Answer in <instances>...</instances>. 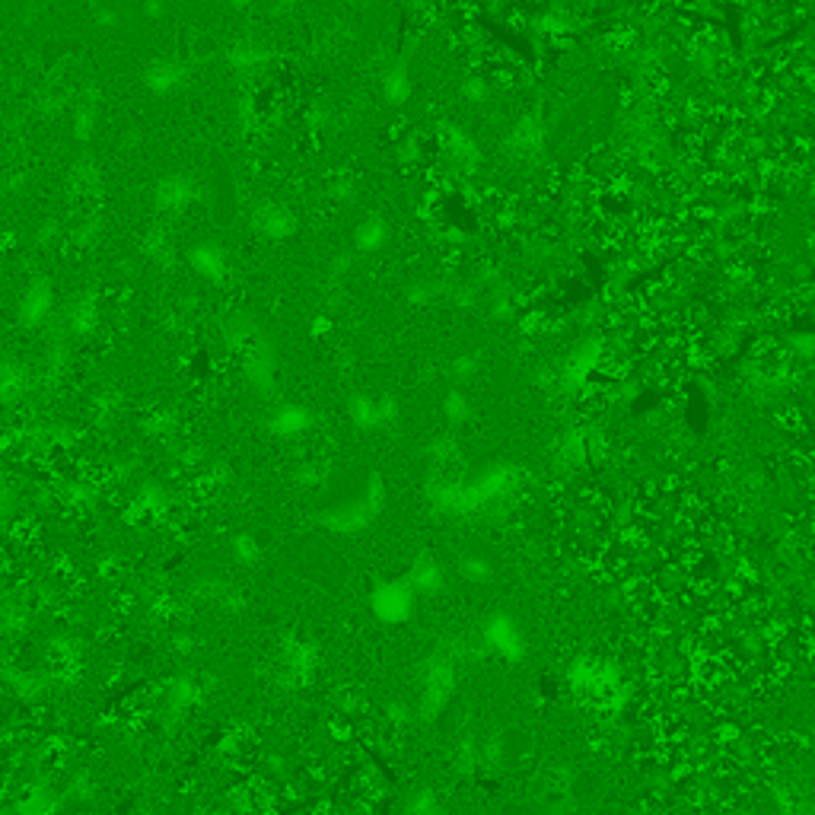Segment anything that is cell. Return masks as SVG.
<instances>
[{"label": "cell", "mask_w": 815, "mask_h": 815, "mask_svg": "<svg viewBox=\"0 0 815 815\" xmlns=\"http://www.w3.org/2000/svg\"><path fill=\"white\" fill-rule=\"evenodd\" d=\"M418 599L421 596L414 593V586L408 583V577L386 580L370 593V609L383 624H405L414 615V605H418Z\"/></svg>", "instance_id": "2"}, {"label": "cell", "mask_w": 815, "mask_h": 815, "mask_svg": "<svg viewBox=\"0 0 815 815\" xmlns=\"http://www.w3.org/2000/svg\"><path fill=\"white\" fill-rule=\"evenodd\" d=\"M456 656H449L446 650L433 653L421 669V685H418V710L424 717H437L440 710L449 704L456 691Z\"/></svg>", "instance_id": "1"}, {"label": "cell", "mask_w": 815, "mask_h": 815, "mask_svg": "<svg viewBox=\"0 0 815 815\" xmlns=\"http://www.w3.org/2000/svg\"><path fill=\"white\" fill-rule=\"evenodd\" d=\"M312 669H316V647L306 644V640H287V647L281 653L284 679L293 682V685H300V682L309 679Z\"/></svg>", "instance_id": "4"}, {"label": "cell", "mask_w": 815, "mask_h": 815, "mask_svg": "<svg viewBox=\"0 0 815 815\" xmlns=\"http://www.w3.org/2000/svg\"><path fill=\"white\" fill-rule=\"evenodd\" d=\"M481 644L488 647V653L500 656L504 663H516L519 656H526V637L519 631L516 618L494 612L481 628Z\"/></svg>", "instance_id": "3"}, {"label": "cell", "mask_w": 815, "mask_h": 815, "mask_svg": "<svg viewBox=\"0 0 815 815\" xmlns=\"http://www.w3.org/2000/svg\"><path fill=\"white\" fill-rule=\"evenodd\" d=\"M408 583L414 586V593L418 596H433L443 589V570L430 558H424V561L418 558V564H414V570L408 574Z\"/></svg>", "instance_id": "5"}, {"label": "cell", "mask_w": 815, "mask_h": 815, "mask_svg": "<svg viewBox=\"0 0 815 815\" xmlns=\"http://www.w3.org/2000/svg\"><path fill=\"white\" fill-rule=\"evenodd\" d=\"M398 815H446V809L440 806V800L430 790H418Z\"/></svg>", "instance_id": "7"}, {"label": "cell", "mask_w": 815, "mask_h": 815, "mask_svg": "<svg viewBox=\"0 0 815 815\" xmlns=\"http://www.w3.org/2000/svg\"><path fill=\"white\" fill-rule=\"evenodd\" d=\"M192 195H195V192L188 188L185 179H169V182L160 188V195H156V198H160L163 207H182L185 201H192Z\"/></svg>", "instance_id": "8"}, {"label": "cell", "mask_w": 815, "mask_h": 815, "mask_svg": "<svg viewBox=\"0 0 815 815\" xmlns=\"http://www.w3.org/2000/svg\"><path fill=\"white\" fill-rule=\"evenodd\" d=\"M51 309V287L45 281H36L23 297V322L26 325H39Z\"/></svg>", "instance_id": "6"}, {"label": "cell", "mask_w": 815, "mask_h": 815, "mask_svg": "<svg viewBox=\"0 0 815 815\" xmlns=\"http://www.w3.org/2000/svg\"><path fill=\"white\" fill-rule=\"evenodd\" d=\"M150 86L153 90H160V93H166V90H172V86L179 83V71L176 67H166V64H153L150 67Z\"/></svg>", "instance_id": "10"}, {"label": "cell", "mask_w": 815, "mask_h": 815, "mask_svg": "<svg viewBox=\"0 0 815 815\" xmlns=\"http://www.w3.org/2000/svg\"><path fill=\"white\" fill-rule=\"evenodd\" d=\"M233 554L239 564H255L258 561V545L249 539V535H236L233 539Z\"/></svg>", "instance_id": "11"}, {"label": "cell", "mask_w": 815, "mask_h": 815, "mask_svg": "<svg viewBox=\"0 0 815 815\" xmlns=\"http://www.w3.org/2000/svg\"><path fill=\"white\" fill-rule=\"evenodd\" d=\"M192 265L201 274L214 277V281H217V268H223V255L217 252V246H198V249H192Z\"/></svg>", "instance_id": "9"}]
</instances>
